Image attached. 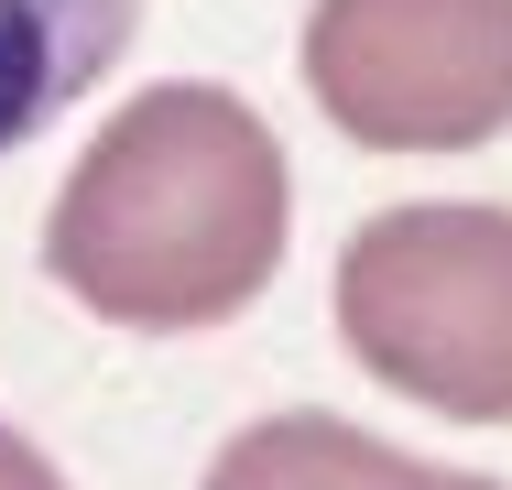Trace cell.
Returning a JSON list of instances; mask_svg holds the SVG:
<instances>
[{"label": "cell", "mask_w": 512, "mask_h": 490, "mask_svg": "<svg viewBox=\"0 0 512 490\" xmlns=\"http://www.w3.org/2000/svg\"><path fill=\"white\" fill-rule=\"evenodd\" d=\"M284 142L229 88H142L99 142L66 164L44 262L109 327L186 338L240 316L284 262Z\"/></svg>", "instance_id": "6da1fadb"}, {"label": "cell", "mask_w": 512, "mask_h": 490, "mask_svg": "<svg viewBox=\"0 0 512 490\" xmlns=\"http://www.w3.org/2000/svg\"><path fill=\"white\" fill-rule=\"evenodd\" d=\"M338 338L382 392L458 425L512 414V207H382L338 251Z\"/></svg>", "instance_id": "7a4b0ae2"}, {"label": "cell", "mask_w": 512, "mask_h": 490, "mask_svg": "<svg viewBox=\"0 0 512 490\" xmlns=\"http://www.w3.org/2000/svg\"><path fill=\"white\" fill-rule=\"evenodd\" d=\"M306 98L371 153H480L512 131V0H316Z\"/></svg>", "instance_id": "3957f363"}, {"label": "cell", "mask_w": 512, "mask_h": 490, "mask_svg": "<svg viewBox=\"0 0 512 490\" xmlns=\"http://www.w3.org/2000/svg\"><path fill=\"white\" fill-rule=\"evenodd\" d=\"M207 490H502V480L404 458V447L360 436L349 414H262L207 458Z\"/></svg>", "instance_id": "277c9868"}, {"label": "cell", "mask_w": 512, "mask_h": 490, "mask_svg": "<svg viewBox=\"0 0 512 490\" xmlns=\"http://www.w3.org/2000/svg\"><path fill=\"white\" fill-rule=\"evenodd\" d=\"M142 0H0V153L55 131L131 44Z\"/></svg>", "instance_id": "5b68a950"}, {"label": "cell", "mask_w": 512, "mask_h": 490, "mask_svg": "<svg viewBox=\"0 0 512 490\" xmlns=\"http://www.w3.org/2000/svg\"><path fill=\"white\" fill-rule=\"evenodd\" d=\"M0 490H66V469H55L33 436H11V425H0Z\"/></svg>", "instance_id": "8992f818"}]
</instances>
